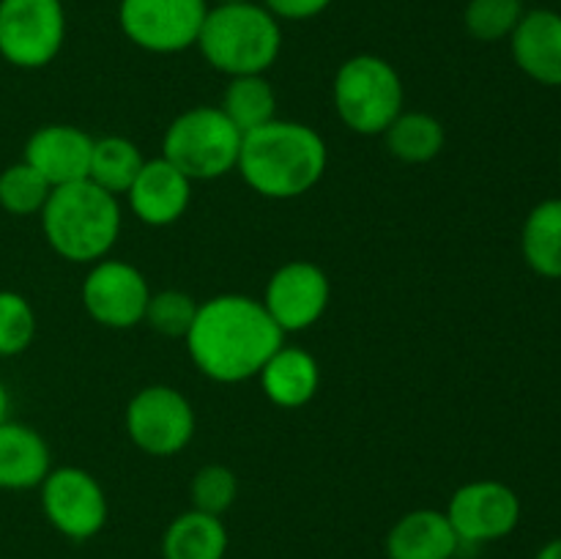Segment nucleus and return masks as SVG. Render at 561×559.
I'll list each match as a JSON object with an SVG mask.
<instances>
[{
  "label": "nucleus",
  "instance_id": "nucleus-1",
  "mask_svg": "<svg viewBox=\"0 0 561 559\" xmlns=\"http://www.w3.org/2000/svg\"><path fill=\"white\" fill-rule=\"evenodd\" d=\"M186 351L206 378L241 384L257 378L274 351L285 345V332L272 321L263 301L244 294H219L201 301Z\"/></svg>",
  "mask_w": 561,
  "mask_h": 559
},
{
  "label": "nucleus",
  "instance_id": "nucleus-2",
  "mask_svg": "<svg viewBox=\"0 0 561 559\" xmlns=\"http://www.w3.org/2000/svg\"><path fill=\"white\" fill-rule=\"evenodd\" d=\"M329 148L321 132L299 121L274 118L247 132L236 170L252 192L268 201H294L323 179Z\"/></svg>",
  "mask_w": 561,
  "mask_h": 559
},
{
  "label": "nucleus",
  "instance_id": "nucleus-3",
  "mask_svg": "<svg viewBox=\"0 0 561 559\" xmlns=\"http://www.w3.org/2000/svg\"><path fill=\"white\" fill-rule=\"evenodd\" d=\"M38 217L47 244L69 263L102 261L121 233L118 197L88 179L55 186Z\"/></svg>",
  "mask_w": 561,
  "mask_h": 559
},
{
  "label": "nucleus",
  "instance_id": "nucleus-4",
  "mask_svg": "<svg viewBox=\"0 0 561 559\" xmlns=\"http://www.w3.org/2000/svg\"><path fill=\"white\" fill-rule=\"evenodd\" d=\"M197 49L225 77L266 75L283 49V27L266 5L217 3L203 20Z\"/></svg>",
  "mask_w": 561,
  "mask_h": 559
},
{
  "label": "nucleus",
  "instance_id": "nucleus-5",
  "mask_svg": "<svg viewBox=\"0 0 561 559\" xmlns=\"http://www.w3.org/2000/svg\"><path fill=\"white\" fill-rule=\"evenodd\" d=\"M332 102L337 118L351 132L365 137L383 135L387 126L403 113V80L381 55H354L334 75Z\"/></svg>",
  "mask_w": 561,
  "mask_h": 559
},
{
  "label": "nucleus",
  "instance_id": "nucleus-6",
  "mask_svg": "<svg viewBox=\"0 0 561 559\" xmlns=\"http://www.w3.org/2000/svg\"><path fill=\"white\" fill-rule=\"evenodd\" d=\"M241 135L228 115L211 104H201L164 129L162 157L190 181H214L233 173L241 153Z\"/></svg>",
  "mask_w": 561,
  "mask_h": 559
},
{
  "label": "nucleus",
  "instance_id": "nucleus-7",
  "mask_svg": "<svg viewBox=\"0 0 561 559\" xmlns=\"http://www.w3.org/2000/svg\"><path fill=\"white\" fill-rule=\"evenodd\" d=\"M66 38L64 0H0V58L16 69H44Z\"/></svg>",
  "mask_w": 561,
  "mask_h": 559
},
{
  "label": "nucleus",
  "instance_id": "nucleus-8",
  "mask_svg": "<svg viewBox=\"0 0 561 559\" xmlns=\"http://www.w3.org/2000/svg\"><path fill=\"white\" fill-rule=\"evenodd\" d=\"M126 433L131 444L153 458H173L195 436V409L190 398L168 384L142 387L126 406Z\"/></svg>",
  "mask_w": 561,
  "mask_h": 559
},
{
  "label": "nucleus",
  "instance_id": "nucleus-9",
  "mask_svg": "<svg viewBox=\"0 0 561 559\" xmlns=\"http://www.w3.org/2000/svg\"><path fill=\"white\" fill-rule=\"evenodd\" d=\"M208 0H121L118 25L135 47L175 55L195 47Z\"/></svg>",
  "mask_w": 561,
  "mask_h": 559
},
{
  "label": "nucleus",
  "instance_id": "nucleus-10",
  "mask_svg": "<svg viewBox=\"0 0 561 559\" xmlns=\"http://www.w3.org/2000/svg\"><path fill=\"white\" fill-rule=\"evenodd\" d=\"M38 491L49 526L69 540H91L107 524V493L102 482L80 466L49 469Z\"/></svg>",
  "mask_w": 561,
  "mask_h": 559
},
{
  "label": "nucleus",
  "instance_id": "nucleus-11",
  "mask_svg": "<svg viewBox=\"0 0 561 559\" xmlns=\"http://www.w3.org/2000/svg\"><path fill=\"white\" fill-rule=\"evenodd\" d=\"M447 518L460 543L482 546L513 535L520 524V497L499 480H471L449 497Z\"/></svg>",
  "mask_w": 561,
  "mask_h": 559
},
{
  "label": "nucleus",
  "instance_id": "nucleus-12",
  "mask_svg": "<svg viewBox=\"0 0 561 559\" xmlns=\"http://www.w3.org/2000/svg\"><path fill=\"white\" fill-rule=\"evenodd\" d=\"M148 288L146 274L126 261L102 258L91 263L82 280V307L96 323L107 329H131L146 318Z\"/></svg>",
  "mask_w": 561,
  "mask_h": 559
},
{
  "label": "nucleus",
  "instance_id": "nucleus-13",
  "mask_svg": "<svg viewBox=\"0 0 561 559\" xmlns=\"http://www.w3.org/2000/svg\"><path fill=\"white\" fill-rule=\"evenodd\" d=\"M332 299L327 272L312 261H288L268 277L263 307L272 321L288 332H305L318 323Z\"/></svg>",
  "mask_w": 561,
  "mask_h": 559
},
{
  "label": "nucleus",
  "instance_id": "nucleus-14",
  "mask_svg": "<svg viewBox=\"0 0 561 559\" xmlns=\"http://www.w3.org/2000/svg\"><path fill=\"white\" fill-rule=\"evenodd\" d=\"M93 137L71 124L38 126L25 142V162L38 175L49 181V186H66L75 181H85L91 170Z\"/></svg>",
  "mask_w": 561,
  "mask_h": 559
},
{
  "label": "nucleus",
  "instance_id": "nucleus-15",
  "mask_svg": "<svg viewBox=\"0 0 561 559\" xmlns=\"http://www.w3.org/2000/svg\"><path fill=\"white\" fill-rule=\"evenodd\" d=\"M192 184L175 164L164 157L146 159V164L137 173L135 184L126 192L131 214L142 225L151 228H168L179 223L192 203Z\"/></svg>",
  "mask_w": 561,
  "mask_h": 559
},
{
  "label": "nucleus",
  "instance_id": "nucleus-16",
  "mask_svg": "<svg viewBox=\"0 0 561 559\" xmlns=\"http://www.w3.org/2000/svg\"><path fill=\"white\" fill-rule=\"evenodd\" d=\"M513 60L529 80L561 88V14L551 9L526 11L510 36Z\"/></svg>",
  "mask_w": 561,
  "mask_h": 559
},
{
  "label": "nucleus",
  "instance_id": "nucleus-17",
  "mask_svg": "<svg viewBox=\"0 0 561 559\" xmlns=\"http://www.w3.org/2000/svg\"><path fill=\"white\" fill-rule=\"evenodd\" d=\"M460 546L447 513L431 507L400 515L383 540L387 559H455Z\"/></svg>",
  "mask_w": 561,
  "mask_h": 559
},
{
  "label": "nucleus",
  "instance_id": "nucleus-18",
  "mask_svg": "<svg viewBox=\"0 0 561 559\" xmlns=\"http://www.w3.org/2000/svg\"><path fill=\"white\" fill-rule=\"evenodd\" d=\"M53 469L42 433L22 422L0 425V491H31Z\"/></svg>",
  "mask_w": 561,
  "mask_h": 559
},
{
  "label": "nucleus",
  "instance_id": "nucleus-19",
  "mask_svg": "<svg viewBox=\"0 0 561 559\" xmlns=\"http://www.w3.org/2000/svg\"><path fill=\"white\" fill-rule=\"evenodd\" d=\"M263 395L279 409H301L321 387V367L310 351L299 345H279L257 373Z\"/></svg>",
  "mask_w": 561,
  "mask_h": 559
},
{
  "label": "nucleus",
  "instance_id": "nucleus-20",
  "mask_svg": "<svg viewBox=\"0 0 561 559\" xmlns=\"http://www.w3.org/2000/svg\"><path fill=\"white\" fill-rule=\"evenodd\" d=\"M228 543L222 518L190 507L170 521L159 551L162 559H225Z\"/></svg>",
  "mask_w": 561,
  "mask_h": 559
},
{
  "label": "nucleus",
  "instance_id": "nucleus-21",
  "mask_svg": "<svg viewBox=\"0 0 561 559\" xmlns=\"http://www.w3.org/2000/svg\"><path fill=\"white\" fill-rule=\"evenodd\" d=\"M520 252L531 272L561 280V197H548L526 214Z\"/></svg>",
  "mask_w": 561,
  "mask_h": 559
},
{
  "label": "nucleus",
  "instance_id": "nucleus-22",
  "mask_svg": "<svg viewBox=\"0 0 561 559\" xmlns=\"http://www.w3.org/2000/svg\"><path fill=\"white\" fill-rule=\"evenodd\" d=\"M381 137L387 151L405 164L433 162L447 142L442 121L422 110H403Z\"/></svg>",
  "mask_w": 561,
  "mask_h": 559
},
{
  "label": "nucleus",
  "instance_id": "nucleus-23",
  "mask_svg": "<svg viewBox=\"0 0 561 559\" xmlns=\"http://www.w3.org/2000/svg\"><path fill=\"white\" fill-rule=\"evenodd\" d=\"M142 164H146V157H142L137 142H131L129 137H121V135L99 137V140H93L88 181L102 186V190L110 192V195L121 197L129 192L131 184H135Z\"/></svg>",
  "mask_w": 561,
  "mask_h": 559
},
{
  "label": "nucleus",
  "instance_id": "nucleus-24",
  "mask_svg": "<svg viewBox=\"0 0 561 559\" xmlns=\"http://www.w3.org/2000/svg\"><path fill=\"white\" fill-rule=\"evenodd\" d=\"M219 110L241 135H247L277 118V93L263 75L230 77Z\"/></svg>",
  "mask_w": 561,
  "mask_h": 559
},
{
  "label": "nucleus",
  "instance_id": "nucleus-25",
  "mask_svg": "<svg viewBox=\"0 0 561 559\" xmlns=\"http://www.w3.org/2000/svg\"><path fill=\"white\" fill-rule=\"evenodd\" d=\"M49 195H53L49 181L44 175H38L25 159L9 164L0 173V208L5 214H11V217H33V214H42Z\"/></svg>",
  "mask_w": 561,
  "mask_h": 559
},
{
  "label": "nucleus",
  "instance_id": "nucleus-26",
  "mask_svg": "<svg viewBox=\"0 0 561 559\" xmlns=\"http://www.w3.org/2000/svg\"><path fill=\"white\" fill-rule=\"evenodd\" d=\"M524 14V0H469L463 11V25L471 38L493 44L513 36Z\"/></svg>",
  "mask_w": 561,
  "mask_h": 559
},
{
  "label": "nucleus",
  "instance_id": "nucleus-27",
  "mask_svg": "<svg viewBox=\"0 0 561 559\" xmlns=\"http://www.w3.org/2000/svg\"><path fill=\"white\" fill-rule=\"evenodd\" d=\"M236 497H239V477L225 464L201 466L190 482L192 510L217 515V518H222L233 507Z\"/></svg>",
  "mask_w": 561,
  "mask_h": 559
},
{
  "label": "nucleus",
  "instance_id": "nucleus-28",
  "mask_svg": "<svg viewBox=\"0 0 561 559\" xmlns=\"http://www.w3.org/2000/svg\"><path fill=\"white\" fill-rule=\"evenodd\" d=\"M197 307H201V301L186 290L164 288L159 294H151L142 321L164 338H186L197 316Z\"/></svg>",
  "mask_w": 561,
  "mask_h": 559
},
{
  "label": "nucleus",
  "instance_id": "nucleus-29",
  "mask_svg": "<svg viewBox=\"0 0 561 559\" xmlns=\"http://www.w3.org/2000/svg\"><path fill=\"white\" fill-rule=\"evenodd\" d=\"M36 310L16 290H0V356H20L36 338Z\"/></svg>",
  "mask_w": 561,
  "mask_h": 559
},
{
  "label": "nucleus",
  "instance_id": "nucleus-30",
  "mask_svg": "<svg viewBox=\"0 0 561 559\" xmlns=\"http://www.w3.org/2000/svg\"><path fill=\"white\" fill-rule=\"evenodd\" d=\"M332 3L334 0H263V5H266L277 20L288 22L312 20V16L323 14Z\"/></svg>",
  "mask_w": 561,
  "mask_h": 559
},
{
  "label": "nucleus",
  "instance_id": "nucleus-31",
  "mask_svg": "<svg viewBox=\"0 0 561 559\" xmlns=\"http://www.w3.org/2000/svg\"><path fill=\"white\" fill-rule=\"evenodd\" d=\"M535 559H561V537H553L548 540L540 551L535 554Z\"/></svg>",
  "mask_w": 561,
  "mask_h": 559
},
{
  "label": "nucleus",
  "instance_id": "nucleus-32",
  "mask_svg": "<svg viewBox=\"0 0 561 559\" xmlns=\"http://www.w3.org/2000/svg\"><path fill=\"white\" fill-rule=\"evenodd\" d=\"M9 409H11L9 389H5V384L0 381V425H3V422H9Z\"/></svg>",
  "mask_w": 561,
  "mask_h": 559
},
{
  "label": "nucleus",
  "instance_id": "nucleus-33",
  "mask_svg": "<svg viewBox=\"0 0 561 559\" xmlns=\"http://www.w3.org/2000/svg\"><path fill=\"white\" fill-rule=\"evenodd\" d=\"M217 3H252V0H217Z\"/></svg>",
  "mask_w": 561,
  "mask_h": 559
}]
</instances>
